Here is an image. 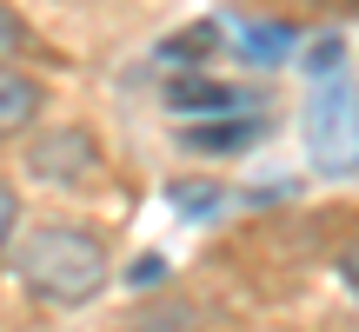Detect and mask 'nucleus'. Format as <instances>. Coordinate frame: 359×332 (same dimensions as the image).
I'll return each instance as SVG.
<instances>
[{"label":"nucleus","mask_w":359,"mask_h":332,"mask_svg":"<svg viewBox=\"0 0 359 332\" xmlns=\"http://www.w3.org/2000/svg\"><path fill=\"white\" fill-rule=\"evenodd\" d=\"M339 279H346V286H353V293H359V240L346 246V259H339Z\"/></svg>","instance_id":"obj_11"},{"label":"nucleus","mask_w":359,"mask_h":332,"mask_svg":"<svg viewBox=\"0 0 359 332\" xmlns=\"http://www.w3.org/2000/svg\"><path fill=\"white\" fill-rule=\"evenodd\" d=\"M13 226H20V193L0 179V259H7V246H13Z\"/></svg>","instance_id":"obj_8"},{"label":"nucleus","mask_w":359,"mask_h":332,"mask_svg":"<svg viewBox=\"0 0 359 332\" xmlns=\"http://www.w3.org/2000/svg\"><path fill=\"white\" fill-rule=\"evenodd\" d=\"M27 166H34V179H60V186H74V179H87L93 166H100V146H93L87 127H60V133H47V140L27 146Z\"/></svg>","instance_id":"obj_3"},{"label":"nucleus","mask_w":359,"mask_h":332,"mask_svg":"<svg viewBox=\"0 0 359 332\" xmlns=\"http://www.w3.org/2000/svg\"><path fill=\"white\" fill-rule=\"evenodd\" d=\"M306 153L333 179L359 166V87L346 74H333V80L313 87V100H306Z\"/></svg>","instance_id":"obj_2"},{"label":"nucleus","mask_w":359,"mask_h":332,"mask_svg":"<svg viewBox=\"0 0 359 332\" xmlns=\"http://www.w3.org/2000/svg\"><path fill=\"white\" fill-rule=\"evenodd\" d=\"M34 120H40V80H34V74H13V67H0V140L27 133Z\"/></svg>","instance_id":"obj_5"},{"label":"nucleus","mask_w":359,"mask_h":332,"mask_svg":"<svg viewBox=\"0 0 359 332\" xmlns=\"http://www.w3.org/2000/svg\"><path fill=\"white\" fill-rule=\"evenodd\" d=\"M259 133H266V127H259L253 113H219V120H193V127L180 133V146H187V153H213V160H226V153H246Z\"/></svg>","instance_id":"obj_4"},{"label":"nucleus","mask_w":359,"mask_h":332,"mask_svg":"<svg viewBox=\"0 0 359 332\" xmlns=\"http://www.w3.org/2000/svg\"><path fill=\"white\" fill-rule=\"evenodd\" d=\"M286 47H293V40H286V27H253V40H246V53H259V60H266V53L280 60Z\"/></svg>","instance_id":"obj_10"},{"label":"nucleus","mask_w":359,"mask_h":332,"mask_svg":"<svg viewBox=\"0 0 359 332\" xmlns=\"http://www.w3.org/2000/svg\"><path fill=\"white\" fill-rule=\"evenodd\" d=\"M13 272H20L27 299H40V306H87V299H100L107 286V246L93 226H34L20 240V253H13Z\"/></svg>","instance_id":"obj_1"},{"label":"nucleus","mask_w":359,"mask_h":332,"mask_svg":"<svg viewBox=\"0 0 359 332\" xmlns=\"http://www.w3.org/2000/svg\"><path fill=\"white\" fill-rule=\"evenodd\" d=\"M133 332H193V312H187V306H167V299H160V306L147 312V319L133 326Z\"/></svg>","instance_id":"obj_7"},{"label":"nucleus","mask_w":359,"mask_h":332,"mask_svg":"<svg viewBox=\"0 0 359 332\" xmlns=\"http://www.w3.org/2000/svg\"><path fill=\"white\" fill-rule=\"evenodd\" d=\"M167 106L173 113H240L246 106V87H219V80H173L167 87Z\"/></svg>","instance_id":"obj_6"},{"label":"nucleus","mask_w":359,"mask_h":332,"mask_svg":"<svg viewBox=\"0 0 359 332\" xmlns=\"http://www.w3.org/2000/svg\"><path fill=\"white\" fill-rule=\"evenodd\" d=\"M20 47H27V27H20V13H13V7H0V67H7Z\"/></svg>","instance_id":"obj_9"}]
</instances>
